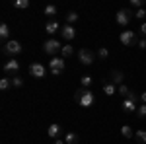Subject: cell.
<instances>
[{
	"mask_svg": "<svg viewBox=\"0 0 146 144\" xmlns=\"http://www.w3.org/2000/svg\"><path fill=\"white\" fill-rule=\"evenodd\" d=\"M121 134H123L125 138H133V136H135V131H133L129 125H123V127H121Z\"/></svg>",
	"mask_w": 146,
	"mask_h": 144,
	"instance_id": "ac0fdd59",
	"label": "cell"
},
{
	"mask_svg": "<svg viewBox=\"0 0 146 144\" xmlns=\"http://www.w3.org/2000/svg\"><path fill=\"white\" fill-rule=\"evenodd\" d=\"M55 144H66V142H64V140H56Z\"/></svg>",
	"mask_w": 146,
	"mask_h": 144,
	"instance_id": "e575fe53",
	"label": "cell"
},
{
	"mask_svg": "<svg viewBox=\"0 0 146 144\" xmlns=\"http://www.w3.org/2000/svg\"><path fill=\"white\" fill-rule=\"evenodd\" d=\"M14 6H16L18 10H25V8H29V0H16Z\"/></svg>",
	"mask_w": 146,
	"mask_h": 144,
	"instance_id": "7402d4cb",
	"label": "cell"
},
{
	"mask_svg": "<svg viewBox=\"0 0 146 144\" xmlns=\"http://www.w3.org/2000/svg\"><path fill=\"white\" fill-rule=\"evenodd\" d=\"M76 20H78V14H76V12H68V14H66V23H68V25H72Z\"/></svg>",
	"mask_w": 146,
	"mask_h": 144,
	"instance_id": "603a6c76",
	"label": "cell"
},
{
	"mask_svg": "<svg viewBox=\"0 0 146 144\" xmlns=\"http://www.w3.org/2000/svg\"><path fill=\"white\" fill-rule=\"evenodd\" d=\"M121 109L125 111V113H133V111H136V94L135 92H129V96L123 100V103H121Z\"/></svg>",
	"mask_w": 146,
	"mask_h": 144,
	"instance_id": "7a4b0ae2",
	"label": "cell"
},
{
	"mask_svg": "<svg viewBox=\"0 0 146 144\" xmlns=\"http://www.w3.org/2000/svg\"><path fill=\"white\" fill-rule=\"evenodd\" d=\"M60 131H62V127H60L58 123H53V125H49V129H47V134H49L51 138H56V136L60 134Z\"/></svg>",
	"mask_w": 146,
	"mask_h": 144,
	"instance_id": "8fae6325",
	"label": "cell"
},
{
	"mask_svg": "<svg viewBox=\"0 0 146 144\" xmlns=\"http://www.w3.org/2000/svg\"><path fill=\"white\" fill-rule=\"evenodd\" d=\"M92 80H94V78H92L90 74H84V76L80 78V84H82V88H88V86H92Z\"/></svg>",
	"mask_w": 146,
	"mask_h": 144,
	"instance_id": "44dd1931",
	"label": "cell"
},
{
	"mask_svg": "<svg viewBox=\"0 0 146 144\" xmlns=\"http://www.w3.org/2000/svg\"><path fill=\"white\" fill-rule=\"evenodd\" d=\"M103 92H105V96H115L117 94V86L113 82H103Z\"/></svg>",
	"mask_w": 146,
	"mask_h": 144,
	"instance_id": "2e32d148",
	"label": "cell"
},
{
	"mask_svg": "<svg viewBox=\"0 0 146 144\" xmlns=\"http://www.w3.org/2000/svg\"><path fill=\"white\" fill-rule=\"evenodd\" d=\"M129 92H131V90L127 88V86H125V84H121V86H119V88H117V94H121V96H125V98H127V96H129Z\"/></svg>",
	"mask_w": 146,
	"mask_h": 144,
	"instance_id": "83f0119b",
	"label": "cell"
},
{
	"mask_svg": "<svg viewBox=\"0 0 146 144\" xmlns=\"http://www.w3.org/2000/svg\"><path fill=\"white\" fill-rule=\"evenodd\" d=\"M136 117H140V119H144V117H146V103H142V105L136 107Z\"/></svg>",
	"mask_w": 146,
	"mask_h": 144,
	"instance_id": "cb8c5ba5",
	"label": "cell"
},
{
	"mask_svg": "<svg viewBox=\"0 0 146 144\" xmlns=\"http://www.w3.org/2000/svg\"><path fill=\"white\" fill-rule=\"evenodd\" d=\"M64 66H66V62H64V58H58V56H53L51 60H49V70L55 74V76H58L62 70H64Z\"/></svg>",
	"mask_w": 146,
	"mask_h": 144,
	"instance_id": "277c9868",
	"label": "cell"
},
{
	"mask_svg": "<svg viewBox=\"0 0 146 144\" xmlns=\"http://www.w3.org/2000/svg\"><path fill=\"white\" fill-rule=\"evenodd\" d=\"M60 55H62V58H68V56H72V55H74V47H72L70 43L62 45V49H60Z\"/></svg>",
	"mask_w": 146,
	"mask_h": 144,
	"instance_id": "e0dca14e",
	"label": "cell"
},
{
	"mask_svg": "<svg viewBox=\"0 0 146 144\" xmlns=\"http://www.w3.org/2000/svg\"><path fill=\"white\" fill-rule=\"evenodd\" d=\"M29 74L33 78H45L47 76V68L41 62H31L29 64Z\"/></svg>",
	"mask_w": 146,
	"mask_h": 144,
	"instance_id": "8992f818",
	"label": "cell"
},
{
	"mask_svg": "<svg viewBox=\"0 0 146 144\" xmlns=\"http://www.w3.org/2000/svg\"><path fill=\"white\" fill-rule=\"evenodd\" d=\"M8 35H10L8 23H0V37H2V39H8Z\"/></svg>",
	"mask_w": 146,
	"mask_h": 144,
	"instance_id": "ffe728a7",
	"label": "cell"
},
{
	"mask_svg": "<svg viewBox=\"0 0 146 144\" xmlns=\"http://www.w3.org/2000/svg\"><path fill=\"white\" fill-rule=\"evenodd\" d=\"M138 31H140V33L146 37V23H142V25H140V29H138Z\"/></svg>",
	"mask_w": 146,
	"mask_h": 144,
	"instance_id": "d6a6232c",
	"label": "cell"
},
{
	"mask_svg": "<svg viewBox=\"0 0 146 144\" xmlns=\"http://www.w3.org/2000/svg\"><path fill=\"white\" fill-rule=\"evenodd\" d=\"M140 100H142V103H146V92H142V94H140Z\"/></svg>",
	"mask_w": 146,
	"mask_h": 144,
	"instance_id": "836d02e7",
	"label": "cell"
},
{
	"mask_svg": "<svg viewBox=\"0 0 146 144\" xmlns=\"http://www.w3.org/2000/svg\"><path fill=\"white\" fill-rule=\"evenodd\" d=\"M20 68V62L16 60V58H12V60H8L6 64H4V72H16Z\"/></svg>",
	"mask_w": 146,
	"mask_h": 144,
	"instance_id": "9a60e30c",
	"label": "cell"
},
{
	"mask_svg": "<svg viewBox=\"0 0 146 144\" xmlns=\"http://www.w3.org/2000/svg\"><path fill=\"white\" fill-rule=\"evenodd\" d=\"M135 16H136V20H142V18H146V10H144V8H140V10H136Z\"/></svg>",
	"mask_w": 146,
	"mask_h": 144,
	"instance_id": "4dcf8cb0",
	"label": "cell"
},
{
	"mask_svg": "<svg viewBox=\"0 0 146 144\" xmlns=\"http://www.w3.org/2000/svg\"><path fill=\"white\" fill-rule=\"evenodd\" d=\"M12 86V78H2L0 80V90H8Z\"/></svg>",
	"mask_w": 146,
	"mask_h": 144,
	"instance_id": "d4e9b609",
	"label": "cell"
},
{
	"mask_svg": "<svg viewBox=\"0 0 146 144\" xmlns=\"http://www.w3.org/2000/svg\"><path fill=\"white\" fill-rule=\"evenodd\" d=\"M119 41H121L123 45H127V47L135 45V43H136V31H131V29L121 31V35H119Z\"/></svg>",
	"mask_w": 146,
	"mask_h": 144,
	"instance_id": "52a82bcc",
	"label": "cell"
},
{
	"mask_svg": "<svg viewBox=\"0 0 146 144\" xmlns=\"http://www.w3.org/2000/svg\"><path fill=\"white\" fill-rule=\"evenodd\" d=\"M60 49H62V45L58 43L56 39H47L45 43H43V51H45L47 55H51V56H55Z\"/></svg>",
	"mask_w": 146,
	"mask_h": 144,
	"instance_id": "5b68a950",
	"label": "cell"
},
{
	"mask_svg": "<svg viewBox=\"0 0 146 144\" xmlns=\"http://www.w3.org/2000/svg\"><path fill=\"white\" fill-rule=\"evenodd\" d=\"M131 16H133V12H131V10H119V12H117V16H115V20H117L119 25H129Z\"/></svg>",
	"mask_w": 146,
	"mask_h": 144,
	"instance_id": "9c48e42d",
	"label": "cell"
},
{
	"mask_svg": "<svg viewBox=\"0 0 146 144\" xmlns=\"http://www.w3.org/2000/svg\"><path fill=\"white\" fill-rule=\"evenodd\" d=\"M123 78H125V76H123V72H119V70H113V72H111V82L115 84V86H117V88L123 84Z\"/></svg>",
	"mask_w": 146,
	"mask_h": 144,
	"instance_id": "5bb4252c",
	"label": "cell"
},
{
	"mask_svg": "<svg viewBox=\"0 0 146 144\" xmlns=\"http://www.w3.org/2000/svg\"><path fill=\"white\" fill-rule=\"evenodd\" d=\"M135 136H136V140H138V142L146 144V131H136Z\"/></svg>",
	"mask_w": 146,
	"mask_h": 144,
	"instance_id": "484cf974",
	"label": "cell"
},
{
	"mask_svg": "<svg viewBox=\"0 0 146 144\" xmlns=\"http://www.w3.org/2000/svg\"><path fill=\"white\" fill-rule=\"evenodd\" d=\"M138 49H140V51H146V37H142V39L138 41Z\"/></svg>",
	"mask_w": 146,
	"mask_h": 144,
	"instance_id": "1f68e13d",
	"label": "cell"
},
{
	"mask_svg": "<svg viewBox=\"0 0 146 144\" xmlns=\"http://www.w3.org/2000/svg\"><path fill=\"white\" fill-rule=\"evenodd\" d=\"M60 37L66 39V41H72V39L76 37V29H74L72 25H68V23H66V25L60 27Z\"/></svg>",
	"mask_w": 146,
	"mask_h": 144,
	"instance_id": "30bf717a",
	"label": "cell"
},
{
	"mask_svg": "<svg viewBox=\"0 0 146 144\" xmlns=\"http://www.w3.org/2000/svg\"><path fill=\"white\" fill-rule=\"evenodd\" d=\"M74 100H76V103L82 105V107H92V105H94V101H96V96L92 94L90 90L80 88L78 92L74 94Z\"/></svg>",
	"mask_w": 146,
	"mask_h": 144,
	"instance_id": "6da1fadb",
	"label": "cell"
},
{
	"mask_svg": "<svg viewBox=\"0 0 146 144\" xmlns=\"http://www.w3.org/2000/svg\"><path fill=\"white\" fill-rule=\"evenodd\" d=\"M131 6H133V8H138V10H140V8L144 6V0H131Z\"/></svg>",
	"mask_w": 146,
	"mask_h": 144,
	"instance_id": "f1b7e54d",
	"label": "cell"
},
{
	"mask_svg": "<svg viewBox=\"0 0 146 144\" xmlns=\"http://www.w3.org/2000/svg\"><path fill=\"white\" fill-rule=\"evenodd\" d=\"M98 55H100L101 58H107V56H109V51H107V49H105V47H101L100 51H98Z\"/></svg>",
	"mask_w": 146,
	"mask_h": 144,
	"instance_id": "f546056e",
	"label": "cell"
},
{
	"mask_svg": "<svg viewBox=\"0 0 146 144\" xmlns=\"http://www.w3.org/2000/svg\"><path fill=\"white\" fill-rule=\"evenodd\" d=\"M78 60L84 66H90V64H94V60H96V55H94L92 49H80L78 51Z\"/></svg>",
	"mask_w": 146,
	"mask_h": 144,
	"instance_id": "3957f363",
	"label": "cell"
},
{
	"mask_svg": "<svg viewBox=\"0 0 146 144\" xmlns=\"http://www.w3.org/2000/svg\"><path fill=\"white\" fill-rule=\"evenodd\" d=\"M45 31H47L49 35H53V33H56V31H60V25H58V22H55V20L47 22V25H45Z\"/></svg>",
	"mask_w": 146,
	"mask_h": 144,
	"instance_id": "7c38bea8",
	"label": "cell"
},
{
	"mask_svg": "<svg viewBox=\"0 0 146 144\" xmlns=\"http://www.w3.org/2000/svg\"><path fill=\"white\" fill-rule=\"evenodd\" d=\"M4 53H6V55H18V53H22V45H20V41L10 39L8 43L4 45Z\"/></svg>",
	"mask_w": 146,
	"mask_h": 144,
	"instance_id": "ba28073f",
	"label": "cell"
},
{
	"mask_svg": "<svg viewBox=\"0 0 146 144\" xmlns=\"http://www.w3.org/2000/svg\"><path fill=\"white\" fill-rule=\"evenodd\" d=\"M64 142H66V144H78V134H76V133H66Z\"/></svg>",
	"mask_w": 146,
	"mask_h": 144,
	"instance_id": "d6986e66",
	"label": "cell"
},
{
	"mask_svg": "<svg viewBox=\"0 0 146 144\" xmlns=\"http://www.w3.org/2000/svg\"><path fill=\"white\" fill-rule=\"evenodd\" d=\"M12 86H14V88H22V86H23L22 76H14V78H12Z\"/></svg>",
	"mask_w": 146,
	"mask_h": 144,
	"instance_id": "4316f807",
	"label": "cell"
},
{
	"mask_svg": "<svg viewBox=\"0 0 146 144\" xmlns=\"http://www.w3.org/2000/svg\"><path fill=\"white\" fill-rule=\"evenodd\" d=\"M56 14H58V8H56L55 4H47L45 8H43V16H47V18H53Z\"/></svg>",
	"mask_w": 146,
	"mask_h": 144,
	"instance_id": "4fadbf2b",
	"label": "cell"
}]
</instances>
